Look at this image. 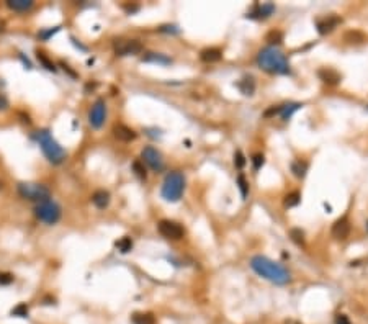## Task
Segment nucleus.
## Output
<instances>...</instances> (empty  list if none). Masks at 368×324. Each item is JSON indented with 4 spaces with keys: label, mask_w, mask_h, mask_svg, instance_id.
Here are the masks:
<instances>
[{
    "label": "nucleus",
    "mask_w": 368,
    "mask_h": 324,
    "mask_svg": "<svg viewBox=\"0 0 368 324\" xmlns=\"http://www.w3.org/2000/svg\"><path fill=\"white\" fill-rule=\"evenodd\" d=\"M265 41H267L272 48H275V44H280V43L283 41V33L280 31V29H272V31L267 33V36H265Z\"/></svg>",
    "instance_id": "obj_24"
},
{
    "label": "nucleus",
    "mask_w": 368,
    "mask_h": 324,
    "mask_svg": "<svg viewBox=\"0 0 368 324\" xmlns=\"http://www.w3.org/2000/svg\"><path fill=\"white\" fill-rule=\"evenodd\" d=\"M275 12V5L273 3H255L254 8L250 10L247 17L249 18H255V20H263L270 17Z\"/></svg>",
    "instance_id": "obj_12"
},
{
    "label": "nucleus",
    "mask_w": 368,
    "mask_h": 324,
    "mask_svg": "<svg viewBox=\"0 0 368 324\" xmlns=\"http://www.w3.org/2000/svg\"><path fill=\"white\" fill-rule=\"evenodd\" d=\"M142 51V44L137 39H116L115 53L118 56H134Z\"/></svg>",
    "instance_id": "obj_10"
},
{
    "label": "nucleus",
    "mask_w": 368,
    "mask_h": 324,
    "mask_svg": "<svg viewBox=\"0 0 368 324\" xmlns=\"http://www.w3.org/2000/svg\"><path fill=\"white\" fill-rule=\"evenodd\" d=\"M29 313V308L26 303H18L17 306L12 309V316H18V318H26Z\"/></svg>",
    "instance_id": "obj_27"
},
{
    "label": "nucleus",
    "mask_w": 368,
    "mask_h": 324,
    "mask_svg": "<svg viewBox=\"0 0 368 324\" xmlns=\"http://www.w3.org/2000/svg\"><path fill=\"white\" fill-rule=\"evenodd\" d=\"M367 229H368V223H367Z\"/></svg>",
    "instance_id": "obj_43"
},
{
    "label": "nucleus",
    "mask_w": 368,
    "mask_h": 324,
    "mask_svg": "<svg viewBox=\"0 0 368 324\" xmlns=\"http://www.w3.org/2000/svg\"><path fill=\"white\" fill-rule=\"evenodd\" d=\"M115 245L121 254H128L132 249V239L130 238V236H125V238H121L120 241H116Z\"/></svg>",
    "instance_id": "obj_25"
},
{
    "label": "nucleus",
    "mask_w": 368,
    "mask_h": 324,
    "mask_svg": "<svg viewBox=\"0 0 368 324\" xmlns=\"http://www.w3.org/2000/svg\"><path fill=\"white\" fill-rule=\"evenodd\" d=\"M343 39H345L347 43H363L365 41V36L360 33V31H348L345 33V36H343Z\"/></svg>",
    "instance_id": "obj_28"
},
{
    "label": "nucleus",
    "mask_w": 368,
    "mask_h": 324,
    "mask_svg": "<svg viewBox=\"0 0 368 324\" xmlns=\"http://www.w3.org/2000/svg\"><path fill=\"white\" fill-rule=\"evenodd\" d=\"M142 164H146L151 170L162 172L164 170V157H162L160 151H157L154 146H146L141 152Z\"/></svg>",
    "instance_id": "obj_7"
},
{
    "label": "nucleus",
    "mask_w": 368,
    "mask_h": 324,
    "mask_svg": "<svg viewBox=\"0 0 368 324\" xmlns=\"http://www.w3.org/2000/svg\"><path fill=\"white\" fill-rule=\"evenodd\" d=\"M142 61L154 62V64H170L172 59L169 56H165V54H160V53H147L142 56Z\"/></svg>",
    "instance_id": "obj_20"
},
{
    "label": "nucleus",
    "mask_w": 368,
    "mask_h": 324,
    "mask_svg": "<svg viewBox=\"0 0 368 324\" xmlns=\"http://www.w3.org/2000/svg\"><path fill=\"white\" fill-rule=\"evenodd\" d=\"M157 229H159V233L164 236L165 239H172V241H179L184 238L185 234V229L182 228L179 223H175V221H170V219H162L159 221V224H157Z\"/></svg>",
    "instance_id": "obj_8"
},
{
    "label": "nucleus",
    "mask_w": 368,
    "mask_h": 324,
    "mask_svg": "<svg viewBox=\"0 0 368 324\" xmlns=\"http://www.w3.org/2000/svg\"><path fill=\"white\" fill-rule=\"evenodd\" d=\"M132 170H134V174L139 177L141 180H146L147 172H146L144 164H142V161H134V162H132Z\"/></svg>",
    "instance_id": "obj_29"
},
{
    "label": "nucleus",
    "mask_w": 368,
    "mask_h": 324,
    "mask_svg": "<svg viewBox=\"0 0 368 324\" xmlns=\"http://www.w3.org/2000/svg\"><path fill=\"white\" fill-rule=\"evenodd\" d=\"M59 29H61L59 27H54V28H49V29H43V31L38 33V38L43 39V41H48V39L51 38L53 34H56V33L59 31Z\"/></svg>",
    "instance_id": "obj_32"
},
{
    "label": "nucleus",
    "mask_w": 368,
    "mask_h": 324,
    "mask_svg": "<svg viewBox=\"0 0 368 324\" xmlns=\"http://www.w3.org/2000/svg\"><path fill=\"white\" fill-rule=\"evenodd\" d=\"M3 190V182H0V191Z\"/></svg>",
    "instance_id": "obj_42"
},
{
    "label": "nucleus",
    "mask_w": 368,
    "mask_h": 324,
    "mask_svg": "<svg viewBox=\"0 0 368 324\" xmlns=\"http://www.w3.org/2000/svg\"><path fill=\"white\" fill-rule=\"evenodd\" d=\"M132 324H156V318L152 313H134L131 316Z\"/></svg>",
    "instance_id": "obj_22"
},
{
    "label": "nucleus",
    "mask_w": 368,
    "mask_h": 324,
    "mask_svg": "<svg viewBox=\"0 0 368 324\" xmlns=\"http://www.w3.org/2000/svg\"><path fill=\"white\" fill-rule=\"evenodd\" d=\"M237 184H239L240 193H242V196L245 198V196H247V191H249V184H247V180L244 179V175H239L237 177Z\"/></svg>",
    "instance_id": "obj_33"
},
{
    "label": "nucleus",
    "mask_w": 368,
    "mask_h": 324,
    "mask_svg": "<svg viewBox=\"0 0 368 324\" xmlns=\"http://www.w3.org/2000/svg\"><path fill=\"white\" fill-rule=\"evenodd\" d=\"M289 238H291V241L294 244L298 245H304V233L301 229L298 228H293L291 231H289Z\"/></svg>",
    "instance_id": "obj_30"
},
{
    "label": "nucleus",
    "mask_w": 368,
    "mask_h": 324,
    "mask_svg": "<svg viewBox=\"0 0 368 324\" xmlns=\"http://www.w3.org/2000/svg\"><path fill=\"white\" fill-rule=\"evenodd\" d=\"M257 64L260 69H263L265 72L270 74H280V76H285V74H289V64L287 56L277 48H265L257 54Z\"/></svg>",
    "instance_id": "obj_2"
},
{
    "label": "nucleus",
    "mask_w": 368,
    "mask_h": 324,
    "mask_svg": "<svg viewBox=\"0 0 368 324\" xmlns=\"http://www.w3.org/2000/svg\"><path fill=\"white\" fill-rule=\"evenodd\" d=\"M283 324H301V323H298V321H293V319H288V321H285Z\"/></svg>",
    "instance_id": "obj_41"
},
{
    "label": "nucleus",
    "mask_w": 368,
    "mask_h": 324,
    "mask_svg": "<svg viewBox=\"0 0 368 324\" xmlns=\"http://www.w3.org/2000/svg\"><path fill=\"white\" fill-rule=\"evenodd\" d=\"M200 57L203 62H218L223 59V51L218 48H206L200 53Z\"/></svg>",
    "instance_id": "obj_17"
},
{
    "label": "nucleus",
    "mask_w": 368,
    "mask_h": 324,
    "mask_svg": "<svg viewBox=\"0 0 368 324\" xmlns=\"http://www.w3.org/2000/svg\"><path fill=\"white\" fill-rule=\"evenodd\" d=\"M291 172L294 177H298V179H303L304 175H306L308 172V162L306 161H301V159H296L291 162Z\"/></svg>",
    "instance_id": "obj_23"
},
{
    "label": "nucleus",
    "mask_w": 368,
    "mask_h": 324,
    "mask_svg": "<svg viewBox=\"0 0 368 324\" xmlns=\"http://www.w3.org/2000/svg\"><path fill=\"white\" fill-rule=\"evenodd\" d=\"M33 0H8L7 2V7L13 12H28L29 8H33Z\"/></svg>",
    "instance_id": "obj_18"
},
{
    "label": "nucleus",
    "mask_w": 368,
    "mask_h": 324,
    "mask_svg": "<svg viewBox=\"0 0 368 324\" xmlns=\"http://www.w3.org/2000/svg\"><path fill=\"white\" fill-rule=\"evenodd\" d=\"M110 193L106 190H97L95 193L92 195V203L97 206L98 210H105L108 205H110Z\"/></svg>",
    "instance_id": "obj_16"
},
{
    "label": "nucleus",
    "mask_w": 368,
    "mask_h": 324,
    "mask_svg": "<svg viewBox=\"0 0 368 324\" xmlns=\"http://www.w3.org/2000/svg\"><path fill=\"white\" fill-rule=\"evenodd\" d=\"M348 233H350V223H348V219L343 216V218H339L336 223L332 224V229H331V234L334 236L336 239H347Z\"/></svg>",
    "instance_id": "obj_13"
},
{
    "label": "nucleus",
    "mask_w": 368,
    "mask_h": 324,
    "mask_svg": "<svg viewBox=\"0 0 368 324\" xmlns=\"http://www.w3.org/2000/svg\"><path fill=\"white\" fill-rule=\"evenodd\" d=\"M18 193L22 198L29 200L33 203H43L51 200V190L43 184H31V182H22L18 184Z\"/></svg>",
    "instance_id": "obj_5"
},
{
    "label": "nucleus",
    "mask_w": 368,
    "mask_h": 324,
    "mask_svg": "<svg viewBox=\"0 0 368 324\" xmlns=\"http://www.w3.org/2000/svg\"><path fill=\"white\" fill-rule=\"evenodd\" d=\"M317 76H319V79H321L324 83H327V85H337V83L342 81L341 74H339L337 71H334V69H331V67L319 69Z\"/></svg>",
    "instance_id": "obj_15"
},
{
    "label": "nucleus",
    "mask_w": 368,
    "mask_h": 324,
    "mask_svg": "<svg viewBox=\"0 0 368 324\" xmlns=\"http://www.w3.org/2000/svg\"><path fill=\"white\" fill-rule=\"evenodd\" d=\"M237 88L240 90V93H244V95H252V93L255 92V81L254 77H244L240 79V81L237 82Z\"/></svg>",
    "instance_id": "obj_19"
},
{
    "label": "nucleus",
    "mask_w": 368,
    "mask_h": 324,
    "mask_svg": "<svg viewBox=\"0 0 368 324\" xmlns=\"http://www.w3.org/2000/svg\"><path fill=\"white\" fill-rule=\"evenodd\" d=\"M34 216L46 224H56L61 219V206L53 200L43 201L34 205Z\"/></svg>",
    "instance_id": "obj_6"
},
{
    "label": "nucleus",
    "mask_w": 368,
    "mask_h": 324,
    "mask_svg": "<svg viewBox=\"0 0 368 324\" xmlns=\"http://www.w3.org/2000/svg\"><path fill=\"white\" fill-rule=\"evenodd\" d=\"M250 267L254 269L255 273H259L260 277L267 278L268 282L275 285H287L291 280V275L282 264L273 262L272 259L263 257V255H254L250 259Z\"/></svg>",
    "instance_id": "obj_1"
},
{
    "label": "nucleus",
    "mask_w": 368,
    "mask_h": 324,
    "mask_svg": "<svg viewBox=\"0 0 368 324\" xmlns=\"http://www.w3.org/2000/svg\"><path fill=\"white\" fill-rule=\"evenodd\" d=\"M106 120V105H105V100H97L93 103V107L90 108V111H88V123H90V126L93 130H100L103 126V123Z\"/></svg>",
    "instance_id": "obj_9"
},
{
    "label": "nucleus",
    "mask_w": 368,
    "mask_h": 324,
    "mask_svg": "<svg viewBox=\"0 0 368 324\" xmlns=\"http://www.w3.org/2000/svg\"><path fill=\"white\" fill-rule=\"evenodd\" d=\"M113 136L116 137V139H120L123 142H130V141H134L137 133L134 130H131L130 126L126 125H115L113 126Z\"/></svg>",
    "instance_id": "obj_14"
},
{
    "label": "nucleus",
    "mask_w": 368,
    "mask_h": 324,
    "mask_svg": "<svg viewBox=\"0 0 368 324\" xmlns=\"http://www.w3.org/2000/svg\"><path fill=\"white\" fill-rule=\"evenodd\" d=\"M252 162H254V169H255V170H259L260 167L263 165V162H265V157H263V154H255V156L252 157Z\"/></svg>",
    "instance_id": "obj_35"
},
{
    "label": "nucleus",
    "mask_w": 368,
    "mask_h": 324,
    "mask_svg": "<svg viewBox=\"0 0 368 324\" xmlns=\"http://www.w3.org/2000/svg\"><path fill=\"white\" fill-rule=\"evenodd\" d=\"M137 8H139V7H137V5H125V10H126V12L128 13H134V12H137Z\"/></svg>",
    "instance_id": "obj_40"
},
{
    "label": "nucleus",
    "mask_w": 368,
    "mask_h": 324,
    "mask_svg": "<svg viewBox=\"0 0 368 324\" xmlns=\"http://www.w3.org/2000/svg\"><path fill=\"white\" fill-rule=\"evenodd\" d=\"M334 323H336V324H352L350 319H348L345 314H337L336 319H334Z\"/></svg>",
    "instance_id": "obj_37"
},
{
    "label": "nucleus",
    "mask_w": 368,
    "mask_h": 324,
    "mask_svg": "<svg viewBox=\"0 0 368 324\" xmlns=\"http://www.w3.org/2000/svg\"><path fill=\"white\" fill-rule=\"evenodd\" d=\"M34 139L38 141L43 154L46 156V159L51 162L53 165H59L66 161V151L62 149V146L54 139L53 135L48 130L36 131L34 133Z\"/></svg>",
    "instance_id": "obj_3"
},
{
    "label": "nucleus",
    "mask_w": 368,
    "mask_h": 324,
    "mask_svg": "<svg viewBox=\"0 0 368 324\" xmlns=\"http://www.w3.org/2000/svg\"><path fill=\"white\" fill-rule=\"evenodd\" d=\"M159 31H164V33H179V29H177L175 25H165V27H160Z\"/></svg>",
    "instance_id": "obj_38"
},
{
    "label": "nucleus",
    "mask_w": 368,
    "mask_h": 324,
    "mask_svg": "<svg viewBox=\"0 0 368 324\" xmlns=\"http://www.w3.org/2000/svg\"><path fill=\"white\" fill-rule=\"evenodd\" d=\"M13 280H15L13 273L0 272V285H10V283H13Z\"/></svg>",
    "instance_id": "obj_34"
},
{
    "label": "nucleus",
    "mask_w": 368,
    "mask_h": 324,
    "mask_svg": "<svg viewBox=\"0 0 368 324\" xmlns=\"http://www.w3.org/2000/svg\"><path fill=\"white\" fill-rule=\"evenodd\" d=\"M36 57H38V61L41 62L43 66L48 69V71H53V72H56V66H54V64H53L51 61H49V59H48L46 56H44V53L38 51V53H36Z\"/></svg>",
    "instance_id": "obj_31"
},
{
    "label": "nucleus",
    "mask_w": 368,
    "mask_h": 324,
    "mask_svg": "<svg viewBox=\"0 0 368 324\" xmlns=\"http://www.w3.org/2000/svg\"><path fill=\"white\" fill-rule=\"evenodd\" d=\"M299 201H301V195L298 191H293V193H288L285 196V206L287 208H293V206L299 205Z\"/></svg>",
    "instance_id": "obj_26"
},
{
    "label": "nucleus",
    "mask_w": 368,
    "mask_h": 324,
    "mask_svg": "<svg viewBox=\"0 0 368 324\" xmlns=\"http://www.w3.org/2000/svg\"><path fill=\"white\" fill-rule=\"evenodd\" d=\"M234 164L237 165L239 169H242L244 164H245V157L242 156V152H240V151L236 152V156H234Z\"/></svg>",
    "instance_id": "obj_36"
},
{
    "label": "nucleus",
    "mask_w": 368,
    "mask_h": 324,
    "mask_svg": "<svg viewBox=\"0 0 368 324\" xmlns=\"http://www.w3.org/2000/svg\"><path fill=\"white\" fill-rule=\"evenodd\" d=\"M184 190H185V177L182 172L174 170L165 175L164 184H162L160 189V195L165 201L175 203V201H179L182 198Z\"/></svg>",
    "instance_id": "obj_4"
},
{
    "label": "nucleus",
    "mask_w": 368,
    "mask_h": 324,
    "mask_svg": "<svg viewBox=\"0 0 368 324\" xmlns=\"http://www.w3.org/2000/svg\"><path fill=\"white\" fill-rule=\"evenodd\" d=\"M7 108H8V100H7V97L0 93V111H5Z\"/></svg>",
    "instance_id": "obj_39"
},
{
    "label": "nucleus",
    "mask_w": 368,
    "mask_h": 324,
    "mask_svg": "<svg viewBox=\"0 0 368 324\" xmlns=\"http://www.w3.org/2000/svg\"><path fill=\"white\" fill-rule=\"evenodd\" d=\"M301 107H303V103H287V105L278 107V113H277V115L282 116L283 120H288V118L291 116L294 111H298Z\"/></svg>",
    "instance_id": "obj_21"
},
{
    "label": "nucleus",
    "mask_w": 368,
    "mask_h": 324,
    "mask_svg": "<svg viewBox=\"0 0 368 324\" xmlns=\"http://www.w3.org/2000/svg\"><path fill=\"white\" fill-rule=\"evenodd\" d=\"M341 22L342 20L336 17V15H327V17H324V18H319L316 22L317 31L321 34H327V33H331L337 25H341Z\"/></svg>",
    "instance_id": "obj_11"
}]
</instances>
